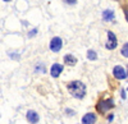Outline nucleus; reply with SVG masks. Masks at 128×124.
I'll use <instances>...</instances> for the list:
<instances>
[{
    "mask_svg": "<svg viewBox=\"0 0 128 124\" xmlns=\"http://www.w3.org/2000/svg\"><path fill=\"white\" fill-rule=\"evenodd\" d=\"M67 88L69 94L74 96L76 99H83L86 95V86H84L81 81H72L67 85Z\"/></svg>",
    "mask_w": 128,
    "mask_h": 124,
    "instance_id": "1",
    "label": "nucleus"
},
{
    "mask_svg": "<svg viewBox=\"0 0 128 124\" xmlns=\"http://www.w3.org/2000/svg\"><path fill=\"white\" fill-rule=\"evenodd\" d=\"M113 108H114L113 99H101L98 104H96V110H98L100 114H105L106 111H109Z\"/></svg>",
    "mask_w": 128,
    "mask_h": 124,
    "instance_id": "2",
    "label": "nucleus"
},
{
    "mask_svg": "<svg viewBox=\"0 0 128 124\" xmlns=\"http://www.w3.org/2000/svg\"><path fill=\"white\" fill-rule=\"evenodd\" d=\"M118 45V40H116V36L112 32V31H108V41L105 44V47L108 50H114Z\"/></svg>",
    "mask_w": 128,
    "mask_h": 124,
    "instance_id": "3",
    "label": "nucleus"
},
{
    "mask_svg": "<svg viewBox=\"0 0 128 124\" xmlns=\"http://www.w3.org/2000/svg\"><path fill=\"white\" fill-rule=\"evenodd\" d=\"M63 47V40L60 37H52L50 41V50L52 53H59Z\"/></svg>",
    "mask_w": 128,
    "mask_h": 124,
    "instance_id": "4",
    "label": "nucleus"
},
{
    "mask_svg": "<svg viewBox=\"0 0 128 124\" xmlns=\"http://www.w3.org/2000/svg\"><path fill=\"white\" fill-rule=\"evenodd\" d=\"M113 76L116 79H126L127 78V72L122 65H115L113 68Z\"/></svg>",
    "mask_w": 128,
    "mask_h": 124,
    "instance_id": "5",
    "label": "nucleus"
},
{
    "mask_svg": "<svg viewBox=\"0 0 128 124\" xmlns=\"http://www.w3.org/2000/svg\"><path fill=\"white\" fill-rule=\"evenodd\" d=\"M63 69H64V67H63L62 64H58V63L52 64V65H51V68H50V74H51V77L58 78V77L62 74Z\"/></svg>",
    "mask_w": 128,
    "mask_h": 124,
    "instance_id": "6",
    "label": "nucleus"
},
{
    "mask_svg": "<svg viewBox=\"0 0 128 124\" xmlns=\"http://www.w3.org/2000/svg\"><path fill=\"white\" fill-rule=\"evenodd\" d=\"M26 118H27V120H28L31 124H36V123L40 120L38 114H37L36 111H34V110H28L27 114H26Z\"/></svg>",
    "mask_w": 128,
    "mask_h": 124,
    "instance_id": "7",
    "label": "nucleus"
},
{
    "mask_svg": "<svg viewBox=\"0 0 128 124\" xmlns=\"http://www.w3.org/2000/svg\"><path fill=\"white\" fill-rule=\"evenodd\" d=\"M96 122V115L94 113H88L82 118V124H95Z\"/></svg>",
    "mask_w": 128,
    "mask_h": 124,
    "instance_id": "8",
    "label": "nucleus"
},
{
    "mask_svg": "<svg viewBox=\"0 0 128 124\" xmlns=\"http://www.w3.org/2000/svg\"><path fill=\"white\" fill-rule=\"evenodd\" d=\"M115 17L114 12L112 9H105L104 12H102V19L105 20V22H110V20H113Z\"/></svg>",
    "mask_w": 128,
    "mask_h": 124,
    "instance_id": "9",
    "label": "nucleus"
},
{
    "mask_svg": "<svg viewBox=\"0 0 128 124\" xmlns=\"http://www.w3.org/2000/svg\"><path fill=\"white\" fill-rule=\"evenodd\" d=\"M63 59H64V64H67V65H70L72 67V65H76L77 64V58L74 56V55L67 54Z\"/></svg>",
    "mask_w": 128,
    "mask_h": 124,
    "instance_id": "10",
    "label": "nucleus"
},
{
    "mask_svg": "<svg viewBox=\"0 0 128 124\" xmlns=\"http://www.w3.org/2000/svg\"><path fill=\"white\" fill-rule=\"evenodd\" d=\"M87 59H90V60H96V59H98V54H96V51L90 49L87 51Z\"/></svg>",
    "mask_w": 128,
    "mask_h": 124,
    "instance_id": "11",
    "label": "nucleus"
},
{
    "mask_svg": "<svg viewBox=\"0 0 128 124\" xmlns=\"http://www.w3.org/2000/svg\"><path fill=\"white\" fill-rule=\"evenodd\" d=\"M120 54L124 56V58H128V42H126L123 45V47L120 49Z\"/></svg>",
    "mask_w": 128,
    "mask_h": 124,
    "instance_id": "12",
    "label": "nucleus"
},
{
    "mask_svg": "<svg viewBox=\"0 0 128 124\" xmlns=\"http://www.w3.org/2000/svg\"><path fill=\"white\" fill-rule=\"evenodd\" d=\"M36 72H41V73H45V72H46L45 65H41V64H38V67H36Z\"/></svg>",
    "mask_w": 128,
    "mask_h": 124,
    "instance_id": "13",
    "label": "nucleus"
},
{
    "mask_svg": "<svg viewBox=\"0 0 128 124\" xmlns=\"http://www.w3.org/2000/svg\"><path fill=\"white\" fill-rule=\"evenodd\" d=\"M64 3L68 5H74V4H77V0H64Z\"/></svg>",
    "mask_w": 128,
    "mask_h": 124,
    "instance_id": "14",
    "label": "nucleus"
},
{
    "mask_svg": "<svg viewBox=\"0 0 128 124\" xmlns=\"http://www.w3.org/2000/svg\"><path fill=\"white\" fill-rule=\"evenodd\" d=\"M36 33H37V29H32L31 32L28 33V37H32V36H35Z\"/></svg>",
    "mask_w": 128,
    "mask_h": 124,
    "instance_id": "15",
    "label": "nucleus"
},
{
    "mask_svg": "<svg viewBox=\"0 0 128 124\" xmlns=\"http://www.w3.org/2000/svg\"><path fill=\"white\" fill-rule=\"evenodd\" d=\"M124 15H126V19L128 22V9H124Z\"/></svg>",
    "mask_w": 128,
    "mask_h": 124,
    "instance_id": "16",
    "label": "nucleus"
},
{
    "mask_svg": "<svg viewBox=\"0 0 128 124\" xmlns=\"http://www.w3.org/2000/svg\"><path fill=\"white\" fill-rule=\"evenodd\" d=\"M66 111H67V113H68V114H70V115H72V114H73V111H72V110H70V109H67V110H66Z\"/></svg>",
    "mask_w": 128,
    "mask_h": 124,
    "instance_id": "17",
    "label": "nucleus"
},
{
    "mask_svg": "<svg viewBox=\"0 0 128 124\" xmlns=\"http://www.w3.org/2000/svg\"><path fill=\"white\" fill-rule=\"evenodd\" d=\"M113 118H114V115L112 114V115H109V122H112L113 120Z\"/></svg>",
    "mask_w": 128,
    "mask_h": 124,
    "instance_id": "18",
    "label": "nucleus"
},
{
    "mask_svg": "<svg viewBox=\"0 0 128 124\" xmlns=\"http://www.w3.org/2000/svg\"><path fill=\"white\" fill-rule=\"evenodd\" d=\"M3 1H5V3H8V1H12V0H3Z\"/></svg>",
    "mask_w": 128,
    "mask_h": 124,
    "instance_id": "19",
    "label": "nucleus"
}]
</instances>
